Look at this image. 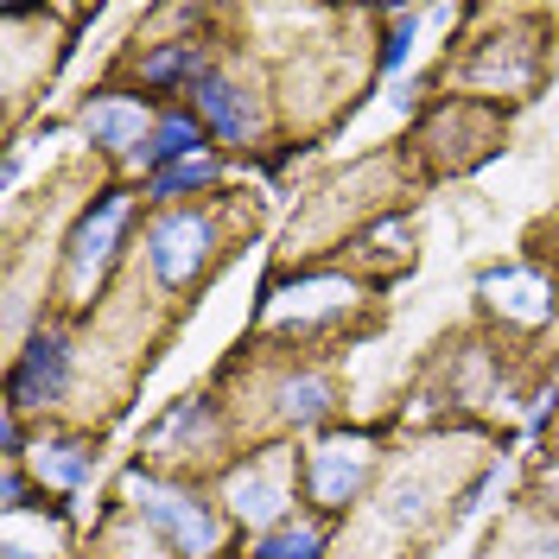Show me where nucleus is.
Listing matches in <instances>:
<instances>
[{"label": "nucleus", "instance_id": "nucleus-10", "mask_svg": "<svg viewBox=\"0 0 559 559\" xmlns=\"http://www.w3.org/2000/svg\"><path fill=\"white\" fill-rule=\"evenodd\" d=\"M210 70H204V45H191V38H178V45H153L146 58H140V83L146 90H198Z\"/></svg>", "mask_w": 559, "mask_h": 559}, {"label": "nucleus", "instance_id": "nucleus-6", "mask_svg": "<svg viewBox=\"0 0 559 559\" xmlns=\"http://www.w3.org/2000/svg\"><path fill=\"white\" fill-rule=\"evenodd\" d=\"M121 223H128V191H103L96 204L83 210V223L70 229V254H64V267L76 286H90L108 267V254L121 242Z\"/></svg>", "mask_w": 559, "mask_h": 559}, {"label": "nucleus", "instance_id": "nucleus-1", "mask_svg": "<svg viewBox=\"0 0 559 559\" xmlns=\"http://www.w3.org/2000/svg\"><path fill=\"white\" fill-rule=\"evenodd\" d=\"M128 496H134L140 522L153 527L159 540H173L178 554L191 559H210L216 554V540H223V522H216V509H210L198 489H178V484H159V477H128Z\"/></svg>", "mask_w": 559, "mask_h": 559}, {"label": "nucleus", "instance_id": "nucleus-12", "mask_svg": "<svg viewBox=\"0 0 559 559\" xmlns=\"http://www.w3.org/2000/svg\"><path fill=\"white\" fill-rule=\"evenodd\" d=\"M216 185V159L210 153H198V159H178V166H166V173L146 178V198H198V191H210Z\"/></svg>", "mask_w": 559, "mask_h": 559}, {"label": "nucleus", "instance_id": "nucleus-14", "mask_svg": "<svg viewBox=\"0 0 559 559\" xmlns=\"http://www.w3.org/2000/svg\"><path fill=\"white\" fill-rule=\"evenodd\" d=\"M280 414L299 419V426L324 419V414H331V382H318V376H299V382H286V401H280Z\"/></svg>", "mask_w": 559, "mask_h": 559}, {"label": "nucleus", "instance_id": "nucleus-11", "mask_svg": "<svg viewBox=\"0 0 559 559\" xmlns=\"http://www.w3.org/2000/svg\"><path fill=\"white\" fill-rule=\"evenodd\" d=\"M90 471H96V452H90L83 439H51V445H38V477H51L58 489H83Z\"/></svg>", "mask_w": 559, "mask_h": 559}, {"label": "nucleus", "instance_id": "nucleus-13", "mask_svg": "<svg viewBox=\"0 0 559 559\" xmlns=\"http://www.w3.org/2000/svg\"><path fill=\"white\" fill-rule=\"evenodd\" d=\"M248 559H324V534H318L312 522H280L254 540Z\"/></svg>", "mask_w": 559, "mask_h": 559}, {"label": "nucleus", "instance_id": "nucleus-15", "mask_svg": "<svg viewBox=\"0 0 559 559\" xmlns=\"http://www.w3.org/2000/svg\"><path fill=\"white\" fill-rule=\"evenodd\" d=\"M414 33H419V13H401L388 20V38H382V70H401L414 58Z\"/></svg>", "mask_w": 559, "mask_h": 559}, {"label": "nucleus", "instance_id": "nucleus-16", "mask_svg": "<svg viewBox=\"0 0 559 559\" xmlns=\"http://www.w3.org/2000/svg\"><path fill=\"white\" fill-rule=\"evenodd\" d=\"M128 559H159V554H146V547H140V554H128Z\"/></svg>", "mask_w": 559, "mask_h": 559}, {"label": "nucleus", "instance_id": "nucleus-7", "mask_svg": "<svg viewBox=\"0 0 559 559\" xmlns=\"http://www.w3.org/2000/svg\"><path fill=\"white\" fill-rule=\"evenodd\" d=\"M204 134L210 128L198 115H159L153 134L128 153V166H140V173L153 178V173H166V166H178V159H198V153H204Z\"/></svg>", "mask_w": 559, "mask_h": 559}, {"label": "nucleus", "instance_id": "nucleus-2", "mask_svg": "<svg viewBox=\"0 0 559 559\" xmlns=\"http://www.w3.org/2000/svg\"><path fill=\"white\" fill-rule=\"evenodd\" d=\"M210 248H216V229L198 210H173V216H159L146 229V261H153V274H159L166 293L198 286V274L210 267Z\"/></svg>", "mask_w": 559, "mask_h": 559}, {"label": "nucleus", "instance_id": "nucleus-4", "mask_svg": "<svg viewBox=\"0 0 559 559\" xmlns=\"http://www.w3.org/2000/svg\"><path fill=\"white\" fill-rule=\"evenodd\" d=\"M286 502H293V464H286V452H254L229 477V515H242L254 527L280 522Z\"/></svg>", "mask_w": 559, "mask_h": 559}, {"label": "nucleus", "instance_id": "nucleus-3", "mask_svg": "<svg viewBox=\"0 0 559 559\" xmlns=\"http://www.w3.org/2000/svg\"><path fill=\"white\" fill-rule=\"evenodd\" d=\"M64 388H70L64 331H38L33 344L20 349L13 376H7V414H20V407H51V401H64Z\"/></svg>", "mask_w": 559, "mask_h": 559}, {"label": "nucleus", "instance_id": "nucleus-8", "mask_svg": "<svg viewBox=\"0 0 559 559\" xmlns=\"http://www.w3.org/2000/svg\"><path fill=\"white\" fill-rule=\"evenodd\" d=\"M83 134L96 140L103 153H134L140 140L153 134V121H146V108L134 103V96H96V103L83 108Z\"/></svg>", "mask_w": 559, "mask_h": 559}, {"label": "nucleus", "instance_id": "nucleus-5", "mask_svg": "<svg viewBox=\"0 0 559 559\" xmlns=\"http://www.w3.org/2000/svg\"><path fill=\"white\" fill-rule=\"evenodd\" d=\"M362 471H369V439L362 432H337L318 452H306V496L318 509H344L362 489Z\"/></svg>", "mask_w": 559, "mask_h": 559}, {"label": "nucleus", "instance_id": "nucleus-9", "mask_svg": "<svg viewBox=\"0 0 559 559\" xmlns=\"http://www.w3.org/2000/svg\"><path fill=\"white\" fill-rule=\"evenodd\" d=\"M191 96H198V121H204L210 134H223L229 146H242V140L254 134V108H248V96L229 83V76H216V70H210Z\"/></svg>", "mask_w": 559, "mask_h": 559}]
</instances>
